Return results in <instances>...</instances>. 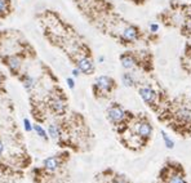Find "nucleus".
Returning <instances> with one entry per match:
<instances>
[{"instance_id":"19","label":"nucleus","mask_w":191,"mask_h":183,"mask_svg":"<svg viewBox=\"0 0 191 183\" xmlns=\"http://www.w3.org/2000/svg\"><path fill=\"white\" fill-rule=\"evenodd\" d=\"M111 183H129V181L127 179L124 175H116V177H114Z\"/></svg>"},{"instance_id":"21","label":"nucleus","mask_w":191,"mask_h":183,"mask_svg":"<svg viewBox=\"0 0 191 183\" xmlns=\"http://www.w3.org/2000/svg\"><path fill=\"white\" fill-rule=\"evenodd\" d=\"M67 85H68V88H71V89H74L75 88V80L72 79V77H67Z\"/></svg>"},{"instance_id":"6","label":"nucleus","mask_w":191,"mask_h":183,"mask_svg":"<svg viewBox=\"0 0 191 183\" xmlns=\"http://www.w3.org/2000/svg\"><path fill=\"white\" fill-rule=\"evenodd\" d=\"M138 93H140V97L147 106L155 107L156 99H158V93L151 87H141L138 89Z\"/></svg>"},{"instance_id":"10","label":"nucleus","mask_w":191,"mask_h":183,"mask_svg":"<svg viewBox=\"0 0 191 183\" xmlns=\"http://www.w3.org/2000/svg\"><path fill=\"white\" fill-rule=\"evenodd\" d=\"M5 65L13 72V75H18V72L22 67V59L18 56H9L8 58L5 59Z\"/></svg>"},{"instance_id":"15","label":"nucleus","mask_w":191,"mask_h":183,"mask_svg":"<svg viewBox=\"0 0 191 183\" xmlns=\"http://www.w3.org/2000/svg\"><path fill=\"white\" fill-rule=\"evenodd\" d=\"M121 81H123L125 87H134L136 85V79L133 76V74L130 72H124L121 75Z\"/></svg>"},{"instance_id":"1","label":"nucleus","mask_w":191,"mask_h":183,"mask_svg":"<svg viewBox=\"0 0 191 183\" xmlns=\"http://www.w3.org/2000/svg\"><path fill=\"white\" fill-rule=\"evenodd\" d=\"M128 115H129V113L127 112L119 103H111L107 107V110H106L107 120L112 125H115V127L123 124L127 120V117H128Z\"/></svg>"},{"instance_id":"20","label":"nucleus","mask_w":191,"mask_h":183,"mask_svg":"<svg viewBox=\"0 0 191 183\" xmlns=\"http://www.w3.org/2000/svg\"><path fill=\"white\" fill-rule=\"evenodd\" d=\"M24 125H25L26 131H31L32 130V125H31V123H30V120H28V119L24 120Z\"/></svg>"},{"instance_id":"11","label":"nucleus","mask_w":191,"mask_h":183,"mask_svg":"<svg viewBox=\"0 0 191 183\" xmlns=\"http://www.w3.org/2000/svg\"><path fill=\"white\" fill-rule=\"evenodd\" d=\"M120 62L125 70H132V68H134L137 66V58L129 52L120 56Z\"/></svg>"},{"instance_id":"18","label":"nucleus","mask_w":191,"mask_h":183,"mask_svg":"<svg viewBox=\"0 0 191 183\" xmlns=\"http://www.w3.org/2000/svg\"><path fill=\"white\" fill-rule=\"evenodd\" d=\"M161 135H163V139H164V142H165V146H167L168 148H173L174 143H173V141L167 135L165 131H161Z\"/></svg>"},{"instance_id":"13","label":"nucleus","mask_w":191,"mask_h":183,"mask_svg":"<svg viewBox=\"0 0 191 183\" xmlns=\"http://www.w3.org/2000/svg\"><path fill=\"white\" fill-rule=\"evenodd\" d=\"M47 133H48V137H49V138H52L53 141H57L58 138H61V137H62L61 128H60L57 124H53V123H50V124L48 125Z\"/></svg>"},{"instance_id":"17","label":"nucleus","mask_w":191,"mask_h":183,"mask_svg":"<svg viewBox=\"0 0 191 183\" xmlns=\"http://www.w3.org/2000/svg\"><path fill=\"white\" fill-rule=\"evenodd\" d=\"M32 129L36 131V133H38V135L40 137V138H43L44 141H48V138H49V137H48V133H47V131H45V130H44L42 127H40L39 124H34Z\"/></svg>"},{"instance_id":"12","label":"nucleus","mask_w":191,"mask_h":183,"mask_svg":"<svg viewBox=\"0 0 191 183\" xmlns=\"http://www.w3.org/2000/svg\"><path fill=\"white\" fill-rule=\"evenodd\" d=\"M44 168L47 169L49 173H54V171L60 168V161L56 156H50L44 160Z\"/></svg>"},{"instance_id":"22","label":"nucleus","mask_w":191,"mask_h":183,"mask_svg":"<svg viewBox=\"0 0 191 183\" xmlns=\"http://www.w3.org/2000/svg\"><path fill=\"white\" fill-rule=\"evenodd\" d=\"M150 30H151V32H156L159 30V26L155 25V23H151V25H150Z\"/></svg>"},{"instance_id":"16","label":"nucleus","mask_w":191,"mask_h":183,"mask_svg":"<svg viewBox=\"0 0 191 183\" xmlns=\"http://www.w3.org/2000/svg\"><path fill=\"white\" fill-rule=\"evenodd\" d=\"M10 12V3L9 0H0V17L4 18Z\"/></svg>"},{"instance_id":"23","label":"nucleus","mask_w":191,"mask_h":183,"mask_svg":"<svg viewBox=\"0 0 191 183\" xmlns=\"http://www.w3.org/2000/svg\"><path fill=\"white\" fill-rule=\"evenodd\" d=\"M79 75H80V71L78 70V68H76V67H75V68H74V70H72V76H74V77H78Z\"/></svg>"},{"instance_id":"3","label":"nucleus","mask_w":191,"mask_h":183,"mask_svg":"<svg viewBox=\"0 0 191 183\" xmlns=\"http://www.w3.org/2000/svg\"><path fill=\"white\" fill-rule=\"evenodd\" d=\"M136 135L140 139L146 142L147 139L151 138L152 135V125L146 117H142L140 121L136 124Z\"/></svg>"},{"instance_id":"14","label":"nucleus","mask_w":191,"mask_h":183,"mask_svg":"<svg viewBox=\"0 0 191 183\" xmlns=\"http://www.w3.org/2000/svg\"><path fill=\"white\" fill-rule=\"evenodd\" d=\"M21 81H22V85L24 88L27 90V92H31L34 88H35V79L30 75H24L21 77Z\"/></svg>"},{"instance_id":"5","label":"nucleus","mask_w":191,"mask_h":183,"mask_svg":"<svg viewBox=\"0 0 191 183\" xmlns=\"http://www.w3.org/2000/svg\"><path fill=\"white\" fill-rule=\"evenodd\" d=\"M75 66H76L78 70L84 74V75H92L94 72V63L89 57H85V56H82L75 61Z\"/></svg>"},{"instance_id":"2","label":"nucleus","mask_w":191,"mask_h":183,"mask_svg":"<svg viewBox=\"0 0 191 183\" xmlns=\"http://www.w3.org/2000/svg\"><path fill=\"white\" fill-rule=\"evenodd\" d=\"M116 88V83H115V80L110 76H100L97 77V80L94 81V85H93V92L96 97H100V95H106L108 93H111V92Z\"/></svg>"},{"instance_id":"24","label":"nucleus","mask_w":191,"mask_h":183,"mask_svg":"<svg viewBox=\"0 0 191 183\" xmlns=\"http://www.w3.org/2000/svg\"><path fill=\"white\" fill-rule=\"evenodd\" d=\"M3 152H4V145H3V142L0 141V155H2Z\"/></svg>"},{"instance_id":"8","label":"nucleus","mask_w":191,"mask_h":183,"mask_svg":"<svg viewBox=\"0 0 191 183\" xmlns=\"http://www.w3.org/2000/svg\"><path fill=\"white\" fill-rule=\"evenodd\" d=\"M121 38H123V40H125V41H136V40H138V38H140V30L136 27V26H127L123 32H121Z\"/></svg>"},{"instance_id":"4","label":"nucleus","mask_w":191,"mask_h":183,"mask_svg":"<svg viewBox=\"0 0 191 183\" xmlns=\"http://www.w3.org/2000/svg\"><path fill=\"white\" fill-rule=\"evenodd\" d=\"M176 167H169V173L167 177V183H187L185 178V170L181 164H174Z\"/></svg>"},{"instance_id":"7","label":"nucleus","mask_w":191,"mask_h":183,"mask_svg":"<svg viewBox=\"0 0 191 183\" xmlns=\"http://www.w3.org/2000/svg\"><path fill=\"white\" fill-rule=\"evenodd\" d=\"M49 107H50V110L56 113V115H62V113L66 112L67 105H66V102L63 101L62 98H60V97H54V98L50 99Z\"/></svg>"},{"instance_id":"9","label":"nucleus","mask_w":191,"mask_h":183,"mask_svg":"<svg viewBox=\"0 0 191 183\" xmlns=\"http://www.w3.org/2000/svg\"><path fill=\"white\" fill-rule=\"evenodd\" d=\"M176 119L178 120V121H182V123H191V108L187 107L186 105H181L179 106L176 112Z\"/></svg>"}]
</instances>
